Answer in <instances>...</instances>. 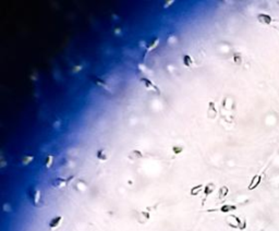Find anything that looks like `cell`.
<instances>
[{"label":"cell","instance_id":"6da1fadb","mask_svg":"<svg viewBox=\"0 0 279 231\" xmlns=\"http://www.w3.org/2000/svg\"><path fill=\"white\" fill-rule=\"evenodd\" d=\"M29 196L34 206H39L40 203H42V193H40L39 190L36 189V188H31L29 191Z\"/></svg>","mask_w":279,"mask_h":231},{"label":"cell","instance_id":"7a4b0ae2","mask_svg":"<svg viewBox=\"0 0 279 231\" xmlns=\"http://www.w3.org/2000/svg\"><path fill=\"white\" fill-rule=\"evenodd\" d=\"M262 181V176H259V174H256V176H254L252 178V180H251L250 184H249L248 189L250 190V191H252V190L256 189L257 187H259V184L261 183Z\"/></svg>","mask_w":279,"mask_h":231},{"label":"cell","instance_id":"3957f363","mask_svg":"<svg viewBox=\"0 0 279 231\" xmlns=\"http://www.w3.org/2000/svg\"><path fill=\"white\" fill-rule=\"evenodd\" d=\"M257 20H259V23H262V24H266V25H269L270 23H272V19L270 16H268V14H265V13H261L257 16Z\"/></svg>","mask_w":279,"mask_h":231},{"label":"cell","instance_id":"277c9868","mask_svg":"<svg viewBox=\"0 0 279 231\" xmlns=\"http://www.w3.org/2000/svg\"><path fill=\"white\" fill-rule=\"evenodd\" d=\"M208 117L209 118H215L217 115V111H216V108H215V104L213 102H210L209 104H208Z\"/></svg>","mask_w":279,"mask_h":231},{"label":"cell","instance_id":"5b68a950","mask_svg":"<svg viewBox=\"0 0 279 231\" xmlns=\"http://www.w3.org/2000/svg\"><path fill=\"white\" fill-rule=\"evenodd\" d=\"M70 179H68V180H65V179H55L54 181H52V185H54V187H57V188H61V187H63V185H65L67 184V182L68 181H69Z\"/></svg>","mask_w":279,"mask_h":231},{"label":"cell","instance_id":"8992f818","mask_svg":"<svg viewBox=\"0 0 279 231\" xmlns=\"http://www.w3.org/2000/svg\"><path fill=\"white\" fill-rule=\"evenodd\" d=\"M61 220H62V217H61V216H57V217L52 218V219L50 220V222H49V227L50 228H56V227L59 226V224L61 222Z\"/></svg>","mask_w":279,"mask_h":231},{"label":"cell","instance_id":"52a82bcc","mask_svg":"<svg viewBox=\"0 0 279 231\" xmlns=\"http://www.w3.org/2000/svg\"><path fill=\"white\" fill-rule=\"evenodd\" d=\"M215 190V184L214 183H208L205 188H204V194H205V197H207L209 194H212Z\"/></svg>","mask_w":279,"mask_h":231},{"label":"cell","instance_id":"ba28073f","mask_svg":"<svg viewBox=\"0 0 279 231\" xmlns=\"http://www.w3.org/2000/svg\"><path fill=\"white\" fill-rule=\"evenodd\" d=\"M228 192H229V189H228L227 187H221L220 189H219V194H218L219 200H223V198L228 195Z\"/></svg>","mask_w":279,"mask_h":231},{"label":"cell","instance_id":"9c48e42d","mask_svg":"<svg viewBox=\"0 0 279 231\" xmlns=\"http://www.w3.org/2000/svg\"><path fill=\"white\" fill-rule=\"evenodd\" d=\"M236 209H237V206H235V205H223L220 207L221 213H229V211H236Z\"/></svg>","mask_w":279,"mask_h":231},{"label":"cell","instance_id":"30bf717a","mask_svg":"<svg viewBox=\"0 0 279 231\" xmlns=\"http://www.w3.org/2000/svg\"><path fill=\"white\" fill-rule=\"evenodd\" d=\"M141 82L143 83L144 85H145V87H148V88H153V89H155V91H158V89H157V87L155 86V85L153 84V83L151 82L150 80H147V79H145V78L141 79Z\"/></svg>","mask_w":279,"mask_h":231},{"label":"cell","instance_id":"8fae6325","mask_svg":"<svg viewBox=\"0 0 279 231\" xmlns=\"http://www.w3.org/2000/svg\"><path fill=\"white\" fill-rule=\"evenodd\" d=\"M93 81H94V83H96L97 85L103 87V88L108 89V85L106 84V82L104 80H101V79H99V78H93Z\"/></svg>","mask_w":279,"mask_h":231},{"label":"cell","instance_id":"7c38bea8","mask_svg":"<svg viewBox=\"0 0 279 231\" xmlns=\"http://www.w3.org/2000/svg\"><path fill=\"white\" fill-rule=\"evenodd\" d=\"M143 157V155H142V153L140 151H137V149H134V151L131 152V154H130V158H132V159H137V158H142Z\"/></svg>","mask_w":279,"mask_h":231},{"label":"cell","instance_id":"4fadbf2b","mask_svg":"<svg viewBox=\"0 0 279 231\" xmlns=\"http://www.w3.org/2000/svg\"><path fill=\"white\" fill-rule=\"evenodd\" d=\"M183 63H184V66H187V67H191L193 63L192 58H191L189 55H184L183 56Z\"/></svg>","mask_w":279,"mask_h":231},{"label":"cell","instance_id":"5bb4252c","mask_svg":"<svg viewBox=\"0 0 279 231\" xmlns=\"http://www.w3.org/2000/svg\"><path fill=\"white\" fill-rule=\"evenodd\" d=\"M202 189H203V185H201V184L196 185V187L192 188V190H191V194H192V195H197V194L201 192Z\"/></svg>","mask_w":279,"mask_h":231},{"label":"cell","instance_id":"9a60e30c","mask_svg":"<svg viewBox=\"0 0 279 231\" xmlns=\"http://www.w3.org/2000/svg\"><path fill=\"white\" fill-rule=\"evenodd\" d=\"M96 156H97V158H98V159H101V160H105L106 158H107V156H106V154H105V152H104V149H98V151H97V153H96Z\"/></svg>","mask_w":279,"mask_h":231},{"label":"cell","instance_id":"2e32d148","mask_svg":"<svg viewBox=\"0 0 279 231\" xmlns=\"http://www.w3.org/2000/svg\"><path fill=\"white\" fill-rule=\"evenodd\" d=\"M44 165H45V167H46L47 169L50 168V166L52 165V156H47V157L45 158Z\"/></svg>","mask_w":279,"mask_h":231},{"label":"cell","instance_id":"e0dca14e","mask_svg":"<svg viewBox=\"0 0 279 231\" xmlns=\"http://www.w3.org/2000/svg\"><path fill=\"white\" fill-rule=\"evenodd\" d=\"M157 43H158V37H155L154 39L152 40V42L150 43V44L147 45V48L148 49H152V48H154L155 46H156V44Z\"/></svg>","mask_w":279,"mask_h":231},{"label":"cell","instance_id":"ac0fdd59","mask_svg":"<svg viewBox=\"0 0 279 231\" xmlns=\"http://www.w3.org/2000/svg\"><path fill=\"white\" fill-rule=\"evenodd\" d=\"M233 60H235V62L237 63V65H240V63L242 62L241 56H240L239 53H235V56H233Z\"/></svg>","mask_w":279,"mask_h":231},{"label":"cell","instance_id":"d6986e66","mask_svg":"<svg viewBox=\"0 0 279 231\" xmlns=\"http://www.w3.org/2000/svg\"><path fill=\"white\" fill-rule=\"evenodd\" d=\"M172 152H173L174 154H177V155H178V154H180V153H182V152H183V147H181V146H173V147H172Z\"/></svg>","mask_w":279,"mask_h":231}]
</instances>
